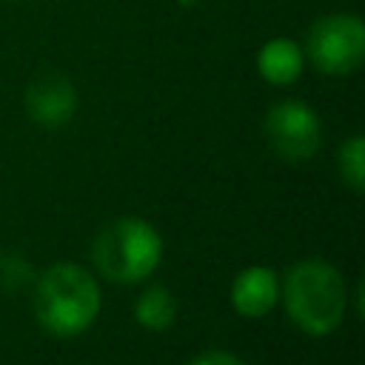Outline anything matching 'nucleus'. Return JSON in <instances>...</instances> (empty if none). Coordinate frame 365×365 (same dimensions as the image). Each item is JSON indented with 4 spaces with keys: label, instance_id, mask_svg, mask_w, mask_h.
<instances>
[{
    "label": "nucleus",
    "instance_id": "nucleus-1",
    "mask_svg": "<svg viewBox=\"0 0 365 365\" xmlns=\"http://www.w3.org/2000/svg\"><path fill=\"white\" fill-rule=\"evenodd\" d=\"M279 297L288 319L308 336L334 334L348 311L345 277L325 259L294 262L279 285Z\"/></svg>",
    "mask_w": 365,
    "mask_h": 365
},
{
    "label": "nucleus",
    "instance_id": "nucleus-2",
    "mask_svg": "<svg viewBox=\"0 0 365 365\" xmlns=\"http://www.w3.org/2000/svg\"><path fill=\"white\" fill-rule=\"evenodd\" d=\"M100 305V282L77 262H54L34 277V317L54 336H80L88 331Z\"/></svg>",
    "mask_w": 365,
    "mask_h": 365
},
{
    "label": "nucleus",
    "instance_id": "nucleus-3",
    "mask_svg": "<svg viewBox=\"0 0 365 365\" xmlns=\"http://www.w3.org/2000/svg\"><path fill=\"white\" fill-rule=\"evenodd\" d=\"M94 268L111 282H140L163 259V237L143 217H120L103 225L91 242Z\"/></svg>",
    "mask_w": 365,
    "mask_h": 365
},
{
    "label": "nucleus",
    "instance_id": "nucleus-4",
    "mask_svg": "<svg viewBox=\"0 0 365 365\" xmlns=\"http://www.w3.org/2000/svg\"><path fill=\"white\" fill-rule=\"evenodd\" d=\"M305 63L328 77H348L365 60V23L354 11L317 17L305 31Z\"/></svg>",
    "mask_w": 365,
    "mask_h": 365
},
{
    "label": "nucleus",
    "instance_id": "nucleus-5",
    "mask_svg": "<svg viewBox=\"0 0 365 365\" xmlns=\"http://www.w3.org/2000/svg\"><path fill=\"white\" fill-rule=\"evenodd\" d=\"M265 140L277 157L285 163H305L317 154L322 143L319 114L302 100H279L268 108L262 123Z\"/></svg>",
    "mask_w": 365,
    "mask_h": 365
},
{
    "label": "nucleus",
    "instance_id": "nucleus-6",
    "mask_svg": "<svg viewBox=\"0 0 365 365\" xmlns=\"http://www.w3.org/2000/svg\"><path fill=\"white\" fill-rule=\"evenodd\" d=\"M26 111L43 128H63L77 111L74 83L60 71L40 74L26 88Z\"/></svg>",
    "mask_w": 365,
    "mask_h": 365
},
{
    "label": "nucleus",
    "instance_id": "nucleus-7",
    "mask_svg": "<svg viewBox=\"0 0 365 365\" xmlns=\"http://www.w3.org/2000/svg\"><path fill=\"white\" fill-rule=\"evenodd\" d=\"M231 305L245 319L265 317L279 299V279L268 265H248L231 279Z\"/></svg>",
    "mask_w": 365,
    "mask_h": 365
},
{
    "label": "nucleus",
    "instance_id": "nucleus-8",
    "mask_svg": "<svg viewBox=\"0 0 365 365\" xmlns=\"http://www.w3.org/2000/svg\"><path fill=\"white\" fill-rule=\"evenodd\" d=\"M257 71L268 86H291L305 71L302 43L294 37H271L257 51Z\"/></svg>",
    "mask_w": 365,
    "mask_h": 365
},
{
    "label": "nucleus",
    "instance_id": "nucleus-9",
    "mask_svg": "<svg viewBox=\"0 0 365 365\" xmlns=\"http://www.w3.org/2000/svg\"><path fill=\"white\" fill-rule=\"evenodd\" d=\"M134 319L145 331H165L177 319V299L165 285L145 288L134 302Z\"/></svg>",
    "mask_w": 365,
    "mask_h": 365
},
{
    "label": "nucleus",
    "instance_id": "nucleus-10",
    "mask_svg": "<svg viewBox=\"0 0 365 365\" xmlns=\"http://www.w3.org/2000/svg\"><path fill=\"white\" fill-rule=\"evenodd\" d=\"M336 168L348 188L362 191L365 188V140L362 134H351L339 151H336Z\"/></svg>",
    "mask_w": 365,
    "mask_h": 365
},
{
    "label": "nucleus",
    "instance_id": "nucleus-11",
    "mask_svg": "<svg viewBox=\"0 0 365 365\" xmlns=\"http://www.w3.org/2000/svg\"><path fill=\"white\" fill-rule=\"evenodd\" d=\"M31 282H34V268L29 265V259H23L14 251L0 254V288L3 291L14 294V291H20Z\"/></svg>",
    "mask_w": 365,
    "mask_h": 365
},
{
    "label": "nucleus",
    "instance_id": "nucleus-12",
    "mask_svg": "<svg viewBox=\"0 0 365 365\" xmlns=\"http://www.w3.org/2000/svg\"><path fill=\"white\" fill-rule=\"evenodd\" d=\"M188 365H248V362L231 351H205V354H197Z\"/></svg>",
    "mask_w": 365,
    "mask_h": 365
},
{
    "label": "nucleus",
    "instance_id": "nucleus-13",
    "mask_svg": "<svg viewBox=\"0 0 365 365\" xmlns=\"http://www.w3.org/2000/svg\"><path fill=\"white\" fill-rule=\"evenodd\" d=\"M180 3H182V6H191V3H197V0H180Z\"/></svg>",
    "mask_w": 365,
    "mask_h": 365
}]
</instances>
